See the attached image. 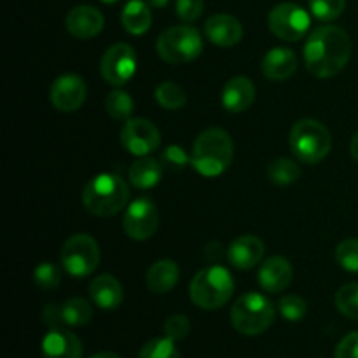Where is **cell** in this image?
I'll return each mask as SVG.
<instances>
[{
    "instance_id": "cell-1",
    "label": "cell",
    "mask_w": 358,
    "mask_h": 358,
    "mask_svg": "<svg viewBox=\"0 0 358 358\" xmlns=\"http://www.w3.org/2000/svg\"><path fill=\"white\" fill-rule=\"evenodd\" d=\"M352 56V41L343 28L324 24L311 31L304 44L306 70L317 79H329L341 72Z\"/></svg>"
},
{
    "instance_id": "cell-2",
    "label": "cell",
    "mask_w": 358,
    "mask_h": 358,
    "mask_svg": "<svg viewBox=\"0 0 358 358\" xmlns=\"http://www.w3.org/2000/svg\"><path fill=\"white\" fill-rule=\"evenodd\" d=\"M234 147L229 133L220 128H208L199 133L192 145L191 164L203 177H219L233 163Z\"/></svg>"
},
{
    "instance_id": "cell-3",
    "label": "cell",
    "mask_w": 358,
    "mask_h": 358,
    "mask_svg": "<svg viewBox=\"0 0 358 358\" xmlns=\"http://www.w3.org/2000/svg\"><path fill=\"white\" fill-rule=\"evenodd\" d=\"M129 199V187L119 175L100 173L83 189V205L96 217H112L121 212Z\"/></svg>"
},
{
    "instance_id": "cell-4",
    "label": "cell",
    "mask_w": 358,
    "mask_h": 358,
    "mask_svg": "<svg viewBox=\"0 0 358 358\" xmlns=\"http://www.w3.org/2000/svg\"><path fill=\"white\" fill-rule=\"evenodd\" d=\"M234 294V280L222 266L201 269L189 287L191 301L201 310H219Z\"/></svg>"
},
{
    "instance_id": "cell-5",
    "label": "cell",
    "mask_w": 358,
    "mask_h": 358,
    "mask_svg": "<svg viewBox=\"0 0 358 358\" xmlns=\"http://www.w3.org/2000/svg\"><path fill=\"white\" fill-rule=\"evenodd\" d=\"M275 317L273 303L259 292L243 294L231 308V324L243 336L262 334L271 327Z\"/></svg>"
},
{
    "instance_id": "cell-6",
    "label": "cell",
    "mask_w": 358,
    "mask_h": 358,
    "mask_svg": "<svg viewBox=\"0 0 358 358\" xmlns=\"http://www.w3.org/2000/svg\"><path fill=\"white\" fill-rule=\"evenodd\" d=\"M332 147L331 131L317 119H303L290 131V150L304 164H317Z\"/></svg>"
},
{
    "instance_id": "cell-7",
    "label": "cell",
    "mask_w": 358,
    "mask_h": 358,
    "mask_svg": "<svg viewBox=\"0 0 358 358\" xmlns=\"http://www.w3.org/2000/svg\"><path fill=\"white\" fill-rule=\"evenodd\" d=\"M157 55L171 65H182L198 58L203 51L201 34L194 27L178 24L164 30L157 38Z\"/></svg>"
},
{
    "instance_id": "cell-8",
    "label": "cell",
    "mask_w": 358,
    "mask_h": 358,
    "mask_svg": "<svg viewBox=\"0 0 358 358\" xmlns=\"http://www.w3.org/2000/svg\"><path fill=\"white\" fill-rule=\"evenodd\" d=\"M62 264L73 278H84L100 264V247L90 234H73L62 248Z\"/></svg>"
},
{
    "instance_id": "cell-9",
    "label": "cell",
    "mask_w": 358,
    "mask_h": 358,
    "mask_svg": "<svg viewBox=\"0 0 358 358\" xmlns=\"http://www.w3.org/2000/svg\"><path fill=\"white\" fill-rule=\"evenodd\" d=\"M268 23L276 37L287 42H294L308 34L311 20L306 9H303L301 6L292 2H283L273 7Z\"/></svg>"
},
{
    "instance_id": "cell-10",
    "label": "cell",
    "mask_w": 358,
    "mask_h": 358,
    "mask_svg": "<svg viewBox=\"0 0 358 358\" xmlns=\"http://www.w3.org/2000/svg\"><path fill=\"white\" fill-rule=\"evenodd\" d=\"M101 77L112 86H122L136 72V52L126 42H117L105 51L100 63Z\"/></svg>"
},
{
    "instance_id": "cell-11",
    "label": "cell",
    "mask_w": 358,
    "mask_h": 358,
    "mask_svg": "<svg viewBox=\"0 0 358 358\" xmlns=\"http://www.w3.org/2000/svg\"><path fill=\"white\" fill-rule=\"evenodd\" d=\"M121 143L133 156L145 157L159 149L161 133L149 119H128L121 129Z\"/></svg>"
},
{
    "instance_id": "cell-12",
    "label": "cell",
    "mask_w": 358,
    "mask_h": 358,
    "mask_svg": "<svg viewBox=\"0 0 358 358\" xmlns=\"http://www.w3.org/2000/svg\"><path fill=\"white\" fill-rule=\"evenodd\" d=\"M157 224H159V212H157L156 203L149 198L135 199L128 206L122 219L124 233L136 241L149 240L150 236H154Z\"/></svg>"
},
{
    "instance_id": "cell-13",
    "label": "cell",
    "mask_w": 358,
    "mask_h": 358,
    "mask_svg": "<svg viewBox=\"0 0 358 358\" xmlns=\"http://www.w3.org/2000/svg\"><path fill=\"white\" fill-rule=\"evenodd\" d=\"M51 103L59 112H76L83 107L87 96V86L83 77L65 73L58 77L51 86Z\"/></svg>"
},
{
    "instance_id": "cell-14",
    "label": "cell",
    "mask_w": 358,
    "mask_h": 358,
    "mask_svg": "<svg viewBox=\"0 0 358 358\" xmlns=\"http://www.w3.org/2000/svg\"><path fill=\"white\" fill-rule=\"evenodd\" d=\"M103 14L93 6H77L66 14L65 28L72 37L87 41L103 30Z\"/></svg>"
},
{
    "instance_id": "cell-15",
    "label": "cell",
    "mask_w": 358,
    "mask_h": 358,
    "mask_svg": "<svg viewBox=\"0 0 358 358\" xmlns=\"http://www.w3.org/2000/svg\"><path fill=\"white\" fill-rule=\"evenodd\" d=\"M294 269L285 257L273 255L259 269V285L269 294H280L292 283Z\"/></svg>"
},
{
    "instance_id": "cell-16",
    "label": "cell",
    "mask_w": 358,
    "mask_h": 358,
    "mask_svg": "<svg viewBox=\"0 0 358 358\" xmlns=\"http://www.w3.org/2000/svg\"><path fill=\"white\" fill-rule=\"evenodd\" d=\"M44 358H83V343L73 332L65 329H51L42 339Z\"/></svg>"
},
{
    "instance_id": "cell-17",
    "label": "cell",
    "mask_w": 358,
    "mask_h": 358,
    "mask_svg": "<svg viewBox=\"0 0 358 358\" xmlns=\"http://www.w3.org/2000/svg\"><path fill=\"white\" fill-rule=\"evenodd\" d=\"M264 250L266 247L262 240H259L257 236H252V234H245V236L236 238L229 245V248H227V261L231 262L233 268L247 271V269H252L262 261Z\"/></svg>"
},
{
    "instance_id": "cell-18",
    "label": "cell",
    "mask_w": 358,
    "mask_h": 358,
    "mask_svg": "<svg viewBox=\"0 0 358 358\" xmlns=\"http://www.w3.org/2000/svg\"><path fill=\"white\" fill-rule=\"evenodd\" d=\"M205 35L220 48L236 45L243 37V27L240 21L229 14H213L205 23Z\"/></svg>"
},
{
    "instance_id": "cell-19",
    "label": "cell",
    "mask_w": 358,
    "mask_h": 358,
    "mask_svg": "<svg viewBox=\"0 0 358 358\" xmlns=\"http://www.w3.org/2000/svg\"><path fill=\"white\" fill-rule=\"evenodd\" d=\"M255 100V86L248 77L238 76L226 83L222 90V105L231 114H240L252 107Z\"/></svg>"
},
{
    "instance_id": "cell-20",
    "label": "cell",
    "mask_w": 358,
    "mask_h": 358,
    "mask_svg": "<svg viewBox=\"0 0 358 358\" xmlns=\"http://www.w3.org/2000/svg\"><path fill=\"white\" fill-rule=\"evenodd\" d=\"M297 69V56L289 48H273L262 58V76L269 80H285L294 76Z\"/></svg>"
},
{
    "instance_id": "cell-21",
    "label": "cell",
    "mask_w": 358,
    "mask_h": 358,
    "mask_svg": "<svg viewBox=\"0 0 358 358\" xmlns=\"http://www.w3.org/2000/svg\"><path fill=\"white\" fill-rule=\"evenodd\" d=\"M90 296L93 303L101 310H115L121 306L124 292H122V287L117 278H114L112 275H100L91 282Z\"/></svg>"
},
{
    "instance_id": "cell-22",
    "label": "cell",
    "mask_w": 358,
    "mask_h": 358,
    "mask_svg": "<svg viewBox=\"0 0 358 358\" xmlns=\"http://www.w3.org/2000/svg\"><path fill=\"white\" fill-rule=\"evenodd\" d=\"M178 276H180V269H178L177 262L171 261V259H161L150 266L145 282L150 292L168 294L175 289Z\"/></svg>"
},
{
    "instance_id": "cell-23",
    "label": "cell",
    "mask_w": 358,
    "mask_h": 358,
    "mask_svg": "<svg viewBox=\"0 0 358 358\" xmlns=\"http://www.w3.org/2000/svg\"><path fill=\"white\" fill-rule=\"evenodd\" d=\"M129 182L138 189H150L163 178V164L154 157H140L129 166Z\"/></svg>"
},
{
    "instance_id": "cell-24",
    "label": "cell",
    "mask_w": 358,
    "mask_h": 358,
    "mask_svg": "<svg viewBox=\"0 0 358 358\" xmlns=\"http://www.w3.org/2000/svg\"><path fill=\"white\" fill-rule=\"evenodd\" d=\"M122 27L131 35H142L152 24V13L143 0H129L121 13Z\"/></svg>"
},
{
    "instance_id": "cell-25",
    "label": "cell",
    "mask_w": 358,
    "mask_h": 358,
    "mask_svg": "<svg viewBox=\"0 0 358 358\" xmlns=\"http://www.w3.org/2000/svg\"><path fill=\"white\" fill-rule=\"evenodd\" d=\"M62 317L63 324L70 327H84L93 318V308L86 299L80 297H72L62 304Z\"/></svg>"
},
{
    "instance_id": "cell-26",
    "label": "cell",
    "mask_w": 358,
    "mask_h": 358,
    "mask_svg": "<svg viewBox=\"0 0 358 358\" xmlns=\"http://www.w3.org/2000/svg\"><path fill=\"white\" fill-rule=\"evenodd\" d=\"M268 178L276 185H290L299 180L301 168L292 159L280 157L268 166Z\"/></svg>"
},
{
    "instance_id": "cell-27",
    "label": "cell",
    "mask_w": 358,
    "mask_h": 358,
    "mask_svg": "<svg viewBox=\"0 0 358 358\" xmlns=\"http://www.w3.org/2000/svg\"><path fill=\"white\" fill-rule=\"evenodd\" d=\"M156 100L166 110H178L184 107L187 98H185V91L178 84L166 80L156 87Z\"/></svg>"
},
{
    "instance_id": "cell-28",
    "label": "cell",
    "mask_w": 358,
    "mask_h": 358,
    "mask_svg": "<svg viewBox=\"0 0 358 358\" xmlns=\"http://www.w3.org/2000/svg\"><path fill=\"white\" fill-rule=\"evenodd\" d=\"M133 100L126 91H112L105 98V108L110 117L117 119V121H128L129 115L133 114Z\"/></svg>"
},
{
    "instance_id": "cell-29",
    "label": "cell",
    "mask_w": 358,
    "mask_h": 358,
    "mask_svg": "<svg viewBox=\"0 0 358 358\" xmlns=\"http://www.w3.org/2000/svg\"><path fill=\"white\" fill-rule=\"evenodd\" d=\"M138 358H180L175 341L170 338H154L140 350Z\"/></svg>"
},
{
    "instance_id": "cell-30",
    "label": "cell",
    "mask_w": 358,
    "mask_h": 358,
    "mask_svg": "<svg viewBox=\"0 0 358 358\" xmlns=\"http://www.w3.org/2000/svg\"><path fill=\"white\" fill-rule=\"evenodd\" d=\"M336 308L343 317L358 320V283H348L338 290Z\"/></svg>"
},
{
    "instance_id": "cell-31",
    "label": "cell",
    "mask_w": 358,
    "mask_h": 358,
    "mask_svg": "<svg viewBox=\"0 0 358 358\" xmlns=\"http://www.w3.org/2000/svg\"><path fill=\"white\" fill-rule=\"evenodd\" d=\"M34 282L37 289L41 290H52L59 287L62 283V271L52 262H42L35 268L34 271Z\"/></svg>"
},
{
    "instance_id": "cell-32",
    "label": "cell",
    "mask_w": 358,
    "mask_h": 358,
    "mask_svg": "<svg viewBox=\"0 0 358 358\" xmlns=\"http://www.w3.org/2000/svg\"><path fill=\"white\" fill-rule=\"evenodd\" d=\"M336 261L346 271L358 273V238H348L338 245Z\"/></svg>"
},
{
    "instance_id": "cell-33",
    "label": "cell",
    "mask_w": 358,
    "mask_h": 358,
    "mask_svg": "<svg viewBox=\"0 0 358 358\" xmlns=\"http://www.w3.org/2000/svg\"><path fill=\"white\" fill-rule=\"evenodd\" d=\"M346 0H310V10L320 21H332L343 14Z\"/></svg>"
},
{
    "instance_id": "cell-34",
    "label": "cell",
    "mask_w": 358,
    "mask_h": 358,
    "mask_svg": "<svg viewBox=\"0 0 358 358\" xmlns=\"http://www.w3.org/2000/svg\"><path fill=\"white\" fill-rule=\"evenodd\" d=\"M278 308H280V313H282V317L289 322L303 320L308 313L306 301L299 296H294V294L282 297V299H280Z\"/></svg>"
},
{
    "instance_id": "cell-35",
    "label": "cell",
    "mask_w": 358,
    "mask_h": 358,
    "mask_svg": "<svg viewBox=\"0 0 358 358\" xmlns=\"http://www.w3.org/2000/svg\"><path fill=\"white\" fill-rule=\"evenodd\" d=\"M191 331V322L185 315H173L164 322V336L173 341H182Z\"/></svg>"
},
{
    "instance_id": "cell-36",
    "label": "cell",
    "mask_w": 358,
    "mask_h": 358,
    "mask_svg": "<svg viewBox=\"0 0 358 358\" xmlns=\"http://www.w3.org/2000/svg\"><path fill=\"white\" fill-rule=\"evenodd\" d=\"M161 163L170 168V170H184L191 163V157L185 154V150L182 147L170 145L164 149L163 156H161Z\"/></svg>"
},
{
    "instance_id": "cell-37",
    "label": "cell",
    "mask_w": 358,
    "mask_h": 358,
    "mask_svg": "<svg viewBox=\"0 0 358 358\" xmlns=\"http://www.w3.org/2000/svg\"><path fill=\"white\" fill-rule=\"evenodd\" d=\"M177 16L185 23H192L198 20L205 9V2L203 0H177Z\"/></svg>"
},
{
    "instance_id": "cell-38",
    "label": "cell",
    "mask_w": 358,
    "mask_h": 358,
    "mask_svg": "<svg viewBox=\"0 0 358 358\" xmlns=\"http://www.w3.org/2000/svg\"><path fill=\"white\" fill-rule=\"evenodd\" d=\"M334 358H358V332H350L336 348Z\"/></svg>"
},
{
    "instance_id": "cell-39",
    "label": "cell",
    "mask_w": 358,
    "mask_h": 358,
    "mask_svg": "<svg viewBox=\"0 0 358 358\" xmlns=\"http://www.w3.org/2000/svg\"><path fill=\"white\" fill-rule=\"evenodd\" d=\"M42 322H44L49 329H62L63 325H65L62 317V304H45L44 310H42Z\"/></svg>"
},
{
    "instance_id": "cell-40",
    "label": "cell",
    "mask_w": 358,
    "mask_h": 358,
    "mask_svg": "<svg viewBox=\"0 0 358 358\" xmlns=\"http://www.w3.org/2000/svg\"><path fill=\"white\" fill-rule=\"evenodd\" d=\"M350 152H352L353 159L358 161V133L355 136H353L352 143H350Z\"/></svg>"
},
{
    "instance_id": "cell-41",
    "label": "cell",
    "mask_w": 358,
    "mask_h": 358,
    "mask_svg": "<svg viewBox=\"0 0 358 358\" xmlns=\"http://www.w3.org/2000/svg\"><path fill=\"white\" fill-rule=\"evenodd\" d=\"M90 358H121V357L114 352H100V353H94V355H91Z\"/></svg>"
},
{
    "instance_id": "cell-42",
    "label": "cell",
    "mask_w": 358,
    "mask_h": 358,
    "mask_svg": "<svg viewBox=\"0 0 358 358\" xmlns=\"http://www.w3.org/2000/svg\"><path fill=\"white\" fill-rule=\"evenodd\" d=\"M168 2H170V0H149L150 6H152V7H159V9H161V7L166 6Z\"/></svg>"
},
{
    "instance_id": "cell-43",
    "label": "cell",
    "mask_w": 358,
    "mask_h": 358,
    "mask_svg": "<svg viewBox=\"0 0 358 358\" xmlns=\"http://www.w3.org/2000/svg\"><path fill=\"white\" fill-rule=\"evenodd\" d=\"M101 2H103V3H108V6H110V3H117L119 0H101Z\"/></svg>"
}]
</instances>
